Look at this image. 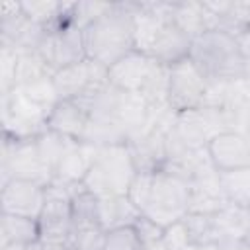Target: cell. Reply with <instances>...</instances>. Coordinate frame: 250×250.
I'll use <instances>...</instances> for the list:
<instances>
[{"instance_id":"obj_1","label":"cell","mask_w":250,"mask_h":250,"mask_svg":"<svg viewBox=\"0 0 250 250\" xmlns=\"http://www.w3.org/2000/svg\"><path fill=\"white\" fill-rule=\"evenodd\" d=\"M86 59L109 68L135 51V2H113L84 31Z\"/></svg>"},{"instance_id":"obj_2","label":"cell","mask_w":250,"mask_h":250,"mask_svg":"<svg viewBox=\"0 0 250 250\" xmlns=\"http://www.w3.org/2000/svg\"><path fill=\"white\" fill-rule=\"evenodd\" d=\"M207 82H236L244 78L246 59L234 35L219 29L191 39L188 57Z\"/></svg>"},{"instance_id":"obj_3","label":"cell","mask_w":250,"mask_h":250,"mask_svg":"<svg viewBox=\"0 0 250 250\" xmlns=\"http://www.w3.org/2000/svg\"><path fill=\"white\" fill-rule=\"evenodd\" d=\"M137 174L127 145L100 146L82 186L94 195H127Z\"/></svg>"},{"instance_id":"obj_4","label":"cell","mask_w":250,"mask_h":250,"mask_svg":"<svg viewBox=\"0 0 250 250\" xmlns=\"http://www.w3.org/2000/svg\"><path fill=\"white\" fill-rule=\"evenodd\" d=\"M12 178L31 180L41 186H49L53 180V172L45 164L35 145L31 141H14L2 135V148H0V186L8 184Z\"/></svg>"},{"instance_id":"obj_5","label":"cell","mask_w":250,"mask_h":250,"mask_svg":"<svg viewBox=\"0 0 250 250\" xmlns=\"http://www.w3.org/2000/svg\"><path fill=\"white\" fill-rule=\"evenodd\" d=\"M49 111L27 100L18 88L0 94L2 135L14 141H31L47 129Z\"/></svg>"},{"instance_id":"obj_6","label":"cell","mask_w":250,"mask_h":250,"mask_svg":"<svg viewBox=\"0 0 250 250\" xmlns=\"http://www.w3.org/2000/svg\"><path fill=\"white\" fill-rule=\"evenodd\" d=\"M189 184L166 170L154 174V186L143 215L158 223L160 227H170L188 215Z\"/></svg>"},{"instance_id":"obj_7","label":"cell","mask_w":250,"mask_h":250,"mask_svg":"<svg viewBox=\"0 0 250 250\" xmlns=\"http://www.w3.org/2000/svg\"><path fill=\"white\" fill-rule=\"evenodd\" d=\"M82 186H64L51 182L45 188V205L37 219L39 240L41 242H61L66 244L74 232L70 199Z\"/></svg>"},{"instance_id":"obj_8","label":"cell","mask_w":250,"mask_h":250,"mask_svg":"<svg viewBox=\"0 0 250 250\" xmlns=\"http://www.w3.org/2000/svg\"><path fill=\"white\" fill-rule=\"evenodd\" d=\"M37 53L55 74L59 68L86 59L84 33L72 23L47 27L45 37L37 47Z\"/></svg>"},{"instance_id":"obj_9","label":"cell","mask_w":250,"mask_h":250,"mask_svg":"<svg viewBox=\"0 0 250 250\" xmlns=\"http://www.w3.org/2000/svg\"><path fill=\"white\" fill-rule=\"evenodd\" d=\"M205 90H207V80L189 59L170 66L168 105L176 113L203 105Z\"/></svg>"},{"instance_id":"obj_10","label":"cell","mask_w":250,"mask_h":250,"mask_svg":"<svg viewBox=\"0 0 250 250\" xmlns=\"http://www.w3.org/2000/svg\"><path fill=\"white\" fill-rule=\"evenodd\" d=\"M223 131L227 129L217 107L199 105L176 113L174 133L191 148H207L209 141Z\"/></svg>"},{"instance_id":"obj_11","label":"cell","mask_w":250,"mask_h":250,"mask_svg":"<svg viewBox=\"0 0 250 250\" xmlns=\"http://www.w3.org/2000/svg\"><path fill=\"white\" fill-rule=\"evenodd\" d=\"M43 205H45V186L37 182L12 178L8 184L0 186V213L39 219Z\"/></svg>"},{"instance_id":"obj_12","label":"cell","mask_w":250,"mask_h":250,"mask_svg":"<svg viewBox=\"0 0 250 250\" xmlns=\"http://www.w3.org/2000/svg\"><path fill=\"white\" fill-rule=\"evenodd\" d=\"M154 64H156V61L150 55L135 49L107 68V80L117 90L141 94V90L145 88Z\"/></svg>"},{"instance_id":"obj_13","label":"cell","mask_w":250,"mask_h":250,"mask_svg":"<svg viewBox=\"0 0 250 250\" xmlns=\"http://www.w3.org/2000/svg\"><path fill=\"white\" fill-rule=\"evenodd\" d=\"M105 76H107L105 66L94 62L90 59H84V61H78V62L59 68L53 74V84H55V90L61 100H76L78 96L84 94V90L92 82L102 80Z\"/></svg>"},{"instance_id":"obj_14","label":"cell","mask_w":250,"mask_h":250,"mask_svg":"<svg viewBox=\"0 0 250 250\" xmlns=\"http://www.w3.org/2000/svg\"><path fill=\"white\" fill-rule=\"evenodd\" d=\"M207 152L219 172H232L250 166V143L240 133H219L209 141Z\"/></svg>"},{"instance_id":"obj_15","label":"cell","mask_w":250,"mask_h":250,"mask_svg":"<svg viewBox=\"0 0 250 250\" xmlns=\"http://www.w3.org/2000/svg\"><path fill=\"white\" fill-rule=\"evenodd\" d=\"M217 109L227 131L246 135L250 127V88L246 86V82H229Z\"/></svg>"},{"instance_id":"obj_16","label":"cell","mask_w":250,"mask_h":250,"mask_svg":"<svg viewBox=\"0 0 250 250\" xmlns=\"http://www.w3.org/2000/svg\"><path fill=\"white\" fill-rule=\"evenodd\" d=\"M166 135H168V131L154 125V129H150L127 143V148L131 152L137 172H158L164 168Z\"/></svg>"},{"instance_id":"obj_17","label":"cell","mask_w":250,"mask_h":250,"mask_svg":"<svg viewBox=\"0 0 250 250\" xmlns=\"http://www.w3.org/2000/svg\"><path fill=\"white\" fill-rule=\"evenodd\" d=\"M98 148L100 146L88 143H80V141L74 143L55 166L51 182H59L64 186H82L88 170L92 168L98 156Z\"/></svg>"},{"instance_id":"obj_18","label":"cell","mask_w":250,"mask_h":250,"mask_svg":"<svg viewBox=\"0 0 250 250\" xmlns=\"http://www.w3.org/2000/svg\"><path fill=\"white\" fill-rule=\"evenodd\" d=\"M189 49H191V37L184 33L174 21H166L156 33L148 55L156 62L172 66L176 62L186 61L189 57Z\"/></svg>"},{"instance_id":"obj_19","label":"cell","mask_w":250,"mask_h":250,"mask_svg":"<svg viewBox=\"0 0 250 250\" xmlns=\"http://www.w3.org/2000/svg\"><path fill=\"white\" fill-rule=\"evenodd\" d=\"M88 119L90 113L74 100H59L47 115V129L72 141H82Z\"/></svg>"},{"instance_id":"obj_20","label":"cell","mask_w":250,"mask_h":250,"mask_svg":"<svg viewBox=\"0 0 250 250\" xmlns=\"http://www.w3.org/2000/svg\"><path fill=\"white\" fill-rule=\"evenodd\" d=\"M98 197V225L102 230L135 225L143 215L127 195H96Z\"/></svg>"},{"instance_id":"obj_21","label":"cell","mask_w":250,"mask_h":250,"mask_svg":"<svg viewBox=\"0 0 250 250\" xmlns=\"http://www.w3.org/2000/svg\"><path fill=\"white\" fill-rule=\"evenodd\" d=\"M227 205H229V201L221 189L219 176L189 184L188 213H191V215H217Z\"/></svg>"},{"instance_id":"obj_22","label":"cell","mask_w":250,"mask_h":250,"mask_svg":"<svg viewBox=\"0 0 250 250\" xmlns=\"http://www.w3.org/2000/svg\"><path fill=\"white\" fill-rule=\"evenodd\" d=\"M223 240H248L250 238V207L229 203L217 215Z\"/></svg>"},{"instance_id":"obj_23","label":"cell","mask_w":250,"mask_h":250,"mask_svg":"<svg viewBox=\"0 0 250 250\" xmlns=\"http://www.w3.org/2000/svg\"><path fill=\"white\" fill-rule=\"evenodd\" d=\"M0 242H16L23 246L39 242L37 219L0 213Z\"/></svg>"},{"instance_id":"obj_24","label":"cell","mask_w":250,"mask_h":250,"mask_svg":"<svg viewBox=\"0 0 250 250\" xmlns=\"http://www.w3.org/2000/svg\"><path fill=\"white\" fill-rule=\"evenodd\" d=\"M172 21L188 33L191 39L207 31V21H205V12L201 2L197 0H186V2H174L172 10Z\"/></svg>"},{"instance_id":"obj_25","label":"cell","mask_w":250,"mask_h":250,"mask_svg":"<svg viewBox=\"0 0 250 250\" xmlns=\"http://www.w3.org/2000/svg\"><path fill=\"white\" fill-rule=\"evenodd\" d=\"M188 236L191 244H199V246H207V244H217L223 240L221 229L217 225L215 215H191L188 213L184 219Z\"/></svg>"},{"instance_id":"obj_26","label":"cell","mask_w":250,"mask_h":250,"mask_svg":"<svg viewBox=\"0 0 250 250\" xmlns=\"http://www.w3.org/2000/svg\"><path fill=\"white\" fill-rule=\"evenodd\" d=\"M219 184L229 203L250 207V166L232 172H219Z\"/></svg>"},{"instance_id":"obj_27","label":"cell","mask_w":250,"mask_h":250,"mask_svg":"<svg viewBox=\"0 0 250 250\" xmlns=\"http://www.w3.org/2000/svg\"><path fill=\"white\" fill-rule=\"evenodd\" d=\"M70 209H72L74 230L90 229V227H100L98 225V197L92 191H88L84 186L72 195Z\"/></svg>"},{"instance_id":"obj_28","label":"cell","mask_w":250,"mask_h":250,"mask_svg":"<svg viewBox=\"0 0 250 250\" xmlns=\"http://www.w3.org/2000/svg\"><path fill=\"white\" fill-rule=\"evenodd\" d=\"M78 141H72L68 137H62L51 129H45L39 137H35V145L39 148V154L41 158L45 160V164L49 166V170L53 172L55 166L59 164V160L64 156V152Z\"/></svg>"},{"instance_id":"obj_29","label":"cell","mask_w":250,"mask_h":250,"mask_svg":"<svg viewBox=\"0 0 250 250\" xmlns=\"http://www.w3.org/2000/svg\"><path fill=\"white\" fill-rule=\"evenodd\" d=\"M53 76V70L47 66V62L39 57L37 51H23L18 53V70H16V88L31 84L39 78Z\"/></svg>"},{"instance_id":"obj_30","label":"cell","mask_w":250,"mask_h":250,"mask_svg":"<svg viewBox=\"0 0 250 250\" xmlns=\"http://www.w3.org/2000/svg\"><path fill=\"white\" fill-rule=\"evenodd\" d=\"M62 8H64V2H61V0H23L21 2L23 14L31 21H35L43 27L57 25L61 20Z\"/></svg>"},{"instance_id":"obj_31","label":"cell","mask_w":250,"mask_h":250,"mask_svg":"<svg viewBox=\"0 0 250 250\" xmlns=\"http://www.w3.org/2000/svg\"><path fill=\"white\" fill-rule=\"evenodd\" d=\"M18 90L27 98L31 100L33 104H37L39 107L51 111L53 105L61 100L57 90H55V84H53V76H45V78H39L31 84H25V86H18Z\"/></svg>"},{"instance_id":"obj_32","label":"cell","mask_w":250,"mask_h":250,"mask_svg":"<svg viewBox=\"0 0 250 250\" xmlns=\"http://www.w3.org/2000/svg\"><path fill=\"white\" fill-rule=\"evenodd\" d=\"M113 2H98V0H84V2H74L72 12H70V23L76 25L78 29H86L90 23H94L100 16H104Z\"/></svg>"},{"instance_id":"obj_33","label":"cell","mask_w":250,"mask_h":250,"mask_svg":"<svg viewBox=\"0 0 250 250\" xmlns=\"http://www.w3.org/2000/svg\"><path fill=\"white\" fill-rule=\"evenodd\" d=\"M70 250H105V230L100 227L78 229L66 242Z\"/></svg>"},{"instance_id":"obj_34","label":"cell","mask_w":250,"mask_h":250,"mask_svg":"<svg viewBox=\"0 0 250 250\" xmlns=\"http://www.w3.org/2000/svg\"><path fill=\"white\" fill-rule=\"evenodd\" d=\"M154 174L156 172H137L129 189H127V197L135 203V207L143 213V209L146 207L150 193H152V186H154Z\"/></svg>"},{"instance_id":"obj_35","label":"cell","mask_w":250,"mask_h":250,"mask_svg":"<svg viewBox=\"0 0 250 250\" xmlns=\"http://www.w3.org/2000/svg\"><path fill=\"white\" fill-rule=\"evenodd\" d=\"M105 250H141V240L133 225L105 232Z\"/></svg>"},{"instance_id":"obj_36","label":"cell","mask_w":250,"mask_h":250,"mask_svg":"<svg viewBox=\"0 0 250 250\" xmlns=\"http://www.w3.org/2000/svg\"><path fill=\"white\" fill-rule=\"evenodd\" d=\"M16 70H18V51L0 45V94H6L16 88Z\"/></svg>"},{"instance_id":"obj_37","label":"cell","mask_w":250,"mask_h":250,"mask_svg":"<svg viewBox=\"0 0 250 250\" xmlns=\"http://www.w3.org/2000/svg\"><path fill=\"white\" fill-rule=\"evenodd\" d=\"M135 230L139 234V240H141V246H150V244H156L162 240V234H164V227H160L158 223H154L152 219H148L146 215H141L137 221H135Z\"/></svg>"},{"instance_id":"obj_38","label":"cell","mask_w":250,"mask_h":250,"mask_svg":"<svg viewBox=\"0 0 250 250\" xmlns=\"http://www.w3.org/2000/svg\"><path fill=\"white\" fill-rule=\"evenodd\" d=\"M160 242H162V246L166 250H184L189 244V236H188L184 221H178V223L166 227Z\"/></svg>"},{"instance_id":"obj_39","label":"cell","mask_w":250,"mask_h":250,"mask_svg":"<svg viewBox=\"0 0 250 250\" xmlns=\"http://www.w3.org/2000/svg\"><path fill=\"white\" fill-rule=\"evenodd\" d=\"M236 41H238V47H240L246 62H250V29H244L242 33H238Z\"/></svg>"},{"instance_id":"obj_40","label":"cell","mask_w":250,"mask_h":250,"mask_svg":"<svg viewBox=\"0 0 250 250\" xmlns=\"http://www.w3.org/2000/svg\"><path fill=\"white\" fill-rule=\"evenodd\" d=\"M43 250H70V248L61 242H43Z\"/></svg>"},{"instance_id":"obj_41","label":"cell","mask_w":250,"mask_h":250,"mask_svg":"<svg viewBox=\"0 0 250 250\" xmlns=\"http://www.w3.org/2000/svg\"><path fill=\"white\" fill-rule=\"evenodd\" d=\"M244 82H246V86L250 88V62H246V72H244V78H242Z\"/></svg>"},{"instance_id":"obj_42","label":"cell","mask_w":250,"mask_h":250,"mask_svg":"<svg viewBox=\"0 0 250 250\" xmlns=\"http://www.w3.org/2000/svg\"><path fill=\"white\" fill-rule=\"evenodd\" d=\"M27 250H43V242L39 240V242H35V244H31V246H27Z\"/></svg>"},{"instance_id":"obj_43","label":"cell","mask_w":250,"mask_h":250,"mask_svg":"<svg viewBox=\"0 0 250 250\" xmlns=\"http://www.w3.org/2000/svg\"><path fill=\"white\" fill-rule=\"evenodd\" d=\"M244 137H246V141L250 143V127H248V131H246V135H244Z\"/></svg>"},{"instance_id":"obj_44","label":"cell","mask_w":250,"mask_h":250,"mask_svg":"<svg viewBox=\"0 0 250 250\" xmlns=\"http://www.w3.org/2000/svg\"><path fill=\"white\" fill-rule=\"evenodd\" d=\"M246 29H250V20H248V27H246Z\"/></svg>"}]
</instances>
